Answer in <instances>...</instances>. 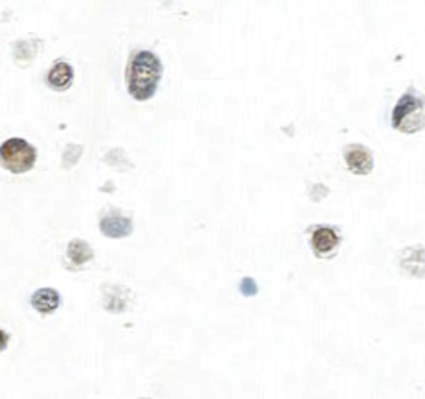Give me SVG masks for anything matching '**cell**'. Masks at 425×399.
<instances>
[{
  "label": "cell",
  "instance_id": "1",
  "mask_svg": "<svg viewBox=\"0 0 425 399\" xmlns=\"http://www.w3.org/2000/svg\"><path fill=\"white\" fill-rule=\"evenodd\" d=\"M163 66L156 53L139 50L129 61L127 66V89L136 100H148L156 93L157 82L161 79Z\"/></svg>",
  "mask_w": 425,
  "mask_h": 399
},
{
  "label": "cell",
  "instance_id": "2",
  "mask_svg": "<svg viewBox=\"0 0 425 399\" xmlns=\"http://www.w3.org/2000/svg\"><path fill=\"white\" fill-rule=\"evenodd\" d=\"M0 160L13 173H25L36 162V150L25 139L11 138L0 147Z\"/></svg>",
  "mask_w": 425,
  "mask_h": 399
},
{
  "label": "cell",
  "instance_id": "3",
  "mask_svg": "<svg viewBox=\"0 0 425 399\" xmlns=\"http://www.w3.org/2000/svg\"><path fill=\"white\" fill-rule=\"evenodd\" d=\"M391 123L402 132H416L424 127V102L413 93H406L393 109Z\"/></svg>",
  "mask_w": 425,
  "mask_h": 399
},
{
  "label": "cell",
  "instance_id": "4",
  "mask_svg": "<svg viewBox=\"0 0 425 399\" xmlns=\"http://www.w3.org/2000/svg\"><path fill=\"white\" fill-rule=\"evenodd\" d=\"M345 162L350 168V171L356 175H368L374 168V157L367 147L361 145H352L345 152Z\"/></svg>",
  "mask_w": 425,
  "mask_h": 399
},
{
  "label": "cell",
  "instance_id": "5",
  "mask_svg": "<svg viewBox=\"0 0 425 399\" xmlns=\"http://www.w3.org/2000/svg\"><path fill=\"white\" fill-rule=\"evenodd\" d=\"M338 243H340V237L331 226H317L311 235V244L318 255H329L338 248Z\"/></svg>",
  "mask_w": 425,
  "mask_h": 399
},
{
  "label": "cell",
  "instance_id": "6",
  "mask_svg": "<svg viewBox=\"0 0 425 399\" xmlns=\"http://www.w3.org/2000/svg\"><path fill=\"white\" fill-rule=\"evenodd\" d=\"M73 79V70L72 66L65 61L56 62L52 70L49 71V84L54 89H67L68 86L72 84Z\"/></svg>",
  "mask_w": 425,
  "mask_h": 399
},
{
  "label": "cell",
  "instance_id": "7",
  "mask_svg": "<svg viewBox=\"0 0 425 399\" xmlns=\"http://www.w3.org/2000/svg\"><path fill=\"white\" fill-rule=\"evenodd\" d=\"M100 226H102L104 234L109 235V237H124V235H129L133 232L130 219L122 216H108L106 219H102Z\"/></svg>",
  "mask_w": 425,
  "mask_h": 399
},
{
  "label": "cell",
  "instance_id": "8",
  "mask_svg": "<svg viewBox=\"0 0 425 399\" xmlns=\"http://www.w3.org/2000/svg\"><path fill=\"white\" fill-rule=\"evenodd\" d=\"M32 306L43 314H49L59 306V294L54 289H40L32 294Z\"/></svg>",
  "mask_w": 425,
  "mask_h": 399
},
{
  "label": "cell",
  "instance_id": "9",
  "mask_svg": "<svg viewBox=\"0 0 425 399\" xmlns=\"http://www.w3.org/2000/svg\"><path fill=\"white\" fill-rule=\"evenodd\" d=\"M91 255H93V252H91V248L84 241H72L70 246H68V257H70V261H72L73 264H77V266L84 264L86 261H90Z\"/></svg>",
  "mask_w": 425,
  "mask_h": 399
},
{
  "label": "cell",
  "instance_id": "10",
  "mask_svg": "<svg viewBox=\"0 0 425 399\" xmlns=\"http://www.w3.org/2000/svg\"><path fill=\"white\" fill-rule=\"evenodd\" d=\"M242 293L245 294V296H254V294L257 293V285H255L254 280L252 278L242 280Z\"/></svg>",
  "mask_w": 425,
  "mask_h": 399
},
{
  "label": "cell",
  "instance_id": "11",
  "mask_svg": "<svg viewBox=\"0 0 425 399\" xmlns=\"http://www.w3.org/2000/svg\"><path fill=\"white\" fill-rule=\"evenodd\" d=\"M5 346H8V333L0 330V351L4 350Z\"/></svg>",
  "mask_w": 425,
  "mask_h": 399
}]
</instances>
